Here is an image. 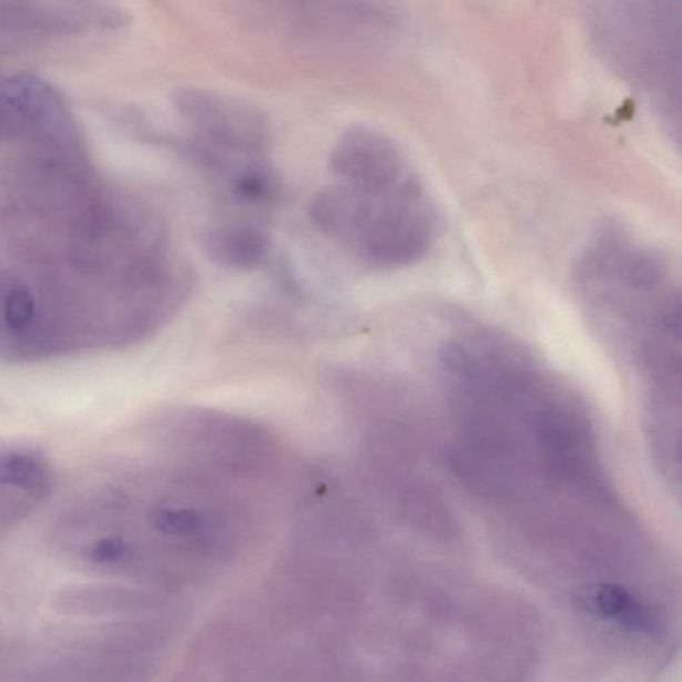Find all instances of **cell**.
Wrapping results in <instances>:
<instances>
[{
	"mask_svg": "<svg viewBox=\"0 0 682 682\" xmlns=\"http://www.w3.org/2000/svg\"><path fill=\"white\" fill-rule=\"evenodd\" d=\"M172 104L199 141L233 154L256 155L271 141V123L264 112L243 99L223 92L182 88Z\"/></svg>",
	"mask_w": 682,
	"mask_h": 682,
	"instance_id": "3",
	"label": "cell"
},
{
	"mask_svg": "<svg viewBox=\"0 0 682 682\" xmlns=\"http://www.w3.org/2000/svg\"><path fill=\"white\" fill-rule=\"evenodd\" d=\"M598 45L619 74L671 110L679 88L680 10L673 3H619L592 14Z\"/></svg>",
	"mask_w": 682,
	"mask_h": 682,
	"instance_id": "2",
	"label": "cell"
},
{
	"mask_svg": "<svg viewBox=\"0 0 682 682\" xmlns=\"http://www.w3.org/2000/svg\"><path fill=\"white\" fill-rule=\"evenodd\" d=\"M205 255L225 268L251 271L267 263L273 254V237L255 224L218 223L203 234Z\"/></svg>",
	"mask_w": 682,
	"mask_h": 682,
	"instance_id": "6",
	"label": "cell"
},
{
	"mask_svg": "<svg viewBox=\"0 0 682 682\" xmlns=\"http://www.w3.org/2000/svg\"><path fill=\"white\" fill-rule=\"evenodd\" d=\"M21 135L18 124L10 115L4 104L0 102V141H8V139L17 138Z\"/></svg>",
	"mask_w": 682,
	"mask_h": 682,
	"instance_id": "8",
	"label": "cell"
},
{
	"mask_svg": "<svg viewBox=\"0 0 682 682\" xmlns=\"http://www.w3.org/2000/svg\"><path fill=\"white\" fill-rule=\"evenodd\" d=\"M0 101L21 130L58 154L78 155L81 135L64 99L41 78L21 74L0 83Z\"/></svg>",
	"mask_w": 682,
	"mask_h": 682,
	"instance_id": "4",
	"label": "cell"
},
{
	"mask_svg": "<svg viewBox=\"0 0 682 682\" xmlns=\"http://www.w3.org/2000/svg\"><path fill=\"white\" fill-rule=\"evenodd\" d=\"M578 599L581 608L589 613L618 622L628 631L651 633L658 628L651 608L625 587L601 582L587 587Z\"/></svg>",
	"mask_w": 682,
	"mask_h": 682,
	"instance_id": "7",
	"label": "cell"
},
{
	"mask_svg": "<svg viewBox=\"0 0 682 682\" xmlns=\"http://www.w3.org/2000/svg\"><path fill=\"white\" fill-rule=\"evenodd\" d=\"M339 182L356 185H389L419 174L393 138L370 128L355 125L337 139L329 157Z\"/></svg>",
	"mask_w": 682,
	"mask_h": 682,
	"instance_id": "5",
	"label": "cell"
},
{
	"mask_svg": "<svg viewBox=\"0 0 682 682\" xmlns=\"http://www.w3.org/2000/svg\"><path fill=\"white\" fill-rule=\"evenodd\" d=\"M311 221L357 259L381 269L413 266L434 248L439 212L420 175L390 185H324Z\"/></svg>",
	"mask_w": 682,
	"mask_h": 682,
	"instance_id": "1",
	"label": "cell"
}]
</instances>
